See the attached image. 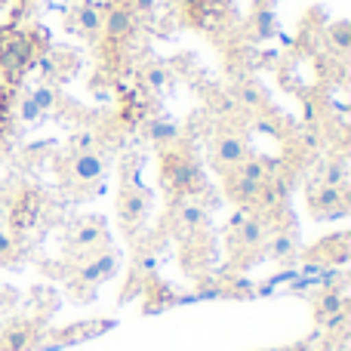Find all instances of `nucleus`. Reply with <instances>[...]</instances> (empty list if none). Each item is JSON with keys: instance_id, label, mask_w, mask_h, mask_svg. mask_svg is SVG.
Returning a JSON list of instances; mask_svg holds the SVG:
<instances>
[{"instance_id": "f257e3e1", "label": "nucleus", "mask_w": 351, "mask_h": 351, "mask_svg": "<svg viewBox=\"0 0 351 351\" xmlns=\"http://www.w3.org/2000/svg\"><path fill=\"white\" fill-rule=\"evenodd\" d=\"M164 179H167V185H170V191L188 194V191L197 188L200 170H197L194 160L185 158V154H170V158L164 160Z\"/></svg>"}, {"instance_id": "f03ea898", "label": "nucleus", "mask_w": 351, "mask_h": 351, "mask_svg": "<svg viewBox=\"0 0 351 351\" xmlns=\"http://www.w3.org/2000/svg\"><path fill=\"white\" fill-rule=\"evenodd\" d=\"M136 22H139V19H136L133 12H130V6H127V3H111L108 10H105V16H102L105 37H108L111 43L127 40V37L136 31Z\"/></svg>"}, {"instance_id": "7ed1b4c3", "label": "nucleus", "mask_w": 351, "mask_h": 351, "mask_svg": "<svg viewBox=\"0 0 351 351\" xmlns=\"http://www.w3.org/2000/svg\"><path fill=\"white\" fill-rule=\"evenodd\" d=\"M206 222V210L204 204L197 200V194L188 191V194H179V206H176V228L182 234H191V231L204 228Z\"/></svg>"}, {"instance_id": "20e7f679", "label": "nucleus", "mask_w": 351, "mask_h": 351, "mask_svg": "<svg viewBox=\"0 0 351 351\" xmlns=\"http://www.w3.org/2000/svg\"><path fill=\"white\" fill-rule=\"evenodd\" d=\"M114 271H117V256L114 253H99L90 265H84L77 271V280L80 284L96 287V284H102V280H108Z\"/></svg>"}, {"instance_id": "39448f33", "label": "nucleus", "mask_w": 351, "mask_h": 351, "mask_svg": "<svg viewBox=\"0 0 351 351\" xmlns=\"http://www.w3.org/2000/svg\"><path fill=\"white\" fill-rule=\"evenodd\" d=\"M105 241H108V234H105V225L99 222V216L86 219V222H80L77 228L71 231V243L77 250H96V247H102Z\"/></svg>"}, {"instance_id": "423d86ee", "label": "nucleus", "mask_w": 351, "mask_h": 351, "mask_svg": "<svg viewBox=\"0 0 351 351\" xmlns=\"http://www.w3.org/2000/svg\"><path fill=\"white\" fill-rule=\"evenodd\" d=\"M121 219L127 225V231H136L145 219V194L139 188H127L121 197Z\"/></svg>"}, {"instance_id": "0eeeda50", "label": "nucleus", "mask_w": 351, "mask_h": 351, "mask_svg": "<svg viewBox=\"0 0 351 351\" xmlns=\"http://www.w3.org/2000/svg\"><path fill=\"white\" fill-rule=\"evenodd\" d=\"M102 173H105V164H102V158H99L96 152H77V154H74L71 176L80 182V185H84V182L102 179Z\"/></svg>"}, {"instance_id": "6e6552de", "label": "nucleus", "mask_w": 351, "mask_h": 351, "mask_svg": "<svg viewBox=\"0 0 351 351\" xmlns=\"http://www.w3.org/2000/svg\"><path fill=\"white\" fill-rule=\"evenodd\" d=\"M37 216H40V204H37L34 194H22V200L10 206V222L16 231H28L37 222Z\"/></svg>"}, {"instance_id": "1a4fd4ad", "label": "nucleus", "mask_w": 351, "mask_h": 351, "mask_svg": "<svg viewBox=\"0 0 351 351\" xmlns=\"http://www.w3.org/2000/svg\"><path fill=\"white\" fill-rule=\"evenodd\" d=\"M265 241V219L259 213H250V219L234 231V243L243 250H256L259 243Z\"/></svg>"}, {"instance_id": "9d476101", "label": "nucleus", "mask_w": 351, "mask_h": 351, "mask_svg": "<svg viewBox=\"0 0 351 351\" xmlns=\"http://www.w3.org/2000/svg\"><path fill=\"white\" fill-rule=\"evenodd\" d=\"M111 324L108 321H90V324H74V327H68V330H62L59 336H56V342L53 346L56 348H62V346H71V342H84V339H93V336H99V333H105Z\"/></svg>"}, {"instance_id": "9b49d317", "label": "nucleus", "mask_w": 351, "mask_h": 351, "mask_svg": "<svg viewBox=\"0 0 351 351\" xmlns=\"http://www.w3.org/2000/svg\"><path fill=\"white\" fill-rule=\"evenodd\" d=\"M216 160L219 167H237L247 160V145L241 136H222L216 145Z\"/></svg>"}, {"instance_id": "f8f14e48", "label": "nucleus", "mask_w": 351, "mask_h": 351, "mask_svg": "<svg viewBox=\"0 0 351 351\" xmlns=\"http://www.w3.org/2000/svg\"><path fill=\"white\" fill-rule=\"evenodd\" d=\"M71 22H74V28H80L84 34H96V31H102V10H96V6H90V3H80V6H74Z\"/></svg>"}, {"instance_id": "ddd939ff", "label": "nucleus", "mask_w": 351, "mask_h": 351, "mask_svg": "<svg viewBox=\"0 0 351 351\" xmlns=\"http://www.w3.org/2000/svg\"><path fill=\"white\" fill-rule=\"evenodd\" d=\"M31 342H34V333H31V327L19 324V327L3 330V336H0V351H28Z\"/></svg>"}, {"instance_id": "4468645a", "label": "nucleus", "mask_w": 351, "mask_h": 351, "mask_svg": "<svg viewBox=\"0 0 351 351\" xmlns=\"http://www.w3.org/2000/svg\"><path fill=\"white\" fill-rule=\"evenodd\" d=\"M148 139H154L158 145H170V142L179 136V130H176V123L170 121V117H152L145 127Z\"/></svg>"}, {"instance_id": "2eb2a0df", "label": "nucleus", "mask_w": 351, "mask_h": 351, "mask_svg": "<svg viewBox=\"0 0 351 351\" xmlns=\"http://www.w3.org/2000/svg\"><path fill=\"white\" fill-rule=\"evenodd\" d=\"M348 308V299H346V290H327L317 302V317H330V315H339V311Z\"/></svg>"}, {"instance_id": "dca6fc26", "label": "nucleus", "mask_w": 351, "mask_h": 351, "mask_svg": "<svg viewBox=\"0 0 351 351\" xmlns=\"http://www.w3.org/2000/svg\"><path fill=\"white\" fill-rule=\"evenodd\" d=\"M293 253H296V237H293L290 231H278V234L268 241V256H271V259L284 262V259H290Z\"/></svg>"}, {"instance_id": "f3484780", "label": "nucleus", "mask_w": 351, "mask_h": 351, "mask_svg": "<svg viewBox=\"0 0 351 351\" xmlns=\"http://www.w3.org/2000/svg\"><path fill=\"white\" fill-rule=\"evenodd\" d=\"M253 31H256V37H271L274 31H278L271 6H259V10L253 12Z\"/></svg>"}, {"instance_id": "a211bd4d", "label": "nucleus", "mask_w": 351, "mask_h": 351, "mask_svg": "<svg viewBox=\"0 0 351 351\" xmlns=\"http://www.w3.org/2000/svg\"><path fill=\"white\" fill-rule=\"evenodd\" d=\"M142 86H145V93H164L167 90V80H170V71L160 65H152L148 71H142Z\"/></svg>"}, {"instance_id": "6ab92c4d", "label": "nucleus", "mask_w": 351, "mask_h": 351, "mask_svg": "<svg viewBox=\"0 0 351 351\" xmlns=\"http://www.w3.org/2000/svg\"><path fill=\"white\" fill-rule=\"evenodd\" d=\"M327 37L333 40V47L339 49V53H346V49L351 47V25L348 22H336L333 28L327 31Z\"/></svg>"}, {"instance_id": "aec40b11", "label": "nucleus", "mask_w": 351, "mask_h": 351, "mask_svg": "<svg viewBox=\"0 0 351 351\" xmlns=\"http://www.w3.org/2000/svg\"><path fill=\"white\" fill-rule=\"evenodd\" d=\"M96 142H99V136L93 133V130H80V133H74V139H71L74 154H77V152H93V148H96Z\"/></svg>"}, {"instance_id": "412c9836", "label": "nucleus", "mask_w": 351, "mask_h": 351, "mask_svg": "<svg viewBox=\"0 0 351 351\" xmlns=\"http://www.w3.org/2000/svg\"><path fill=\"white\" fill-rule=\"evenodd\" d=\"M31 102H34L37 108H40V114H47V111L56 105V93L49 90V86H40V90L31 93Z\"/></svg>"}, {"instance_id": "4be33fe9", "label": "nucleus", "mask_w": 351, "mask_h": 351, "mask_svg": "<svg viewBox=\"0 0 351 351\" xmlns=\"http://www.w3.org/2000/svg\"><path fill=\"white\" fill-rule=\"evenodd\" d=\"M299 145H302L305 152H317V145H321L317 130L315 127H302V130H299Z\"/></svg>"}, {"instance_id": "5701e85b", "label": "nucleus", "mask_w": 351, "mask_h": 351, "mask_svg": "<svg viewBox=\"0 0 351 351\" xmlns=\"http://www.w3.org/2000/svg\"><path fill=\"white\" fill-rule=\"evenodd\" d=\"M40 108H37L34 102H31V96L28 99H22V105H19V121H25V123H34V121H40Z\"/></svg>"}, {"instance_id": "b1692460", "label": "nucleus", "mask_w": 351, "mask_h": 351, "mask_svg": "<svg viewBox=\"0 0 351 351\" xmlns=\"http://www.w3.org/2000/svg\"><path fill=\"white\" fill-rule=\"evenodd\" d=\"M127 6H130V12L139 19V16H148V12L154 10V0H127Z\"/></svg>"}, {"instance_id": "393cba45", "label": "nucleus", "mask_w": 351, "mask_h": 351, "mask_svg": "<svg viewBox=\"0 0 351 351\" xmlns=\"http://www.w3.org/2000/svg\"><path fill=\"white\" fill-rule=\"evenodd\" d=\"M12 243H16V237H12V231L0 228V256H10V253H12Z\"/></svg>"}, {"instance_id": "a878e982", "label": "nucleus", "mask_w": 351, "mask_h": 351, "mask_svg": "<svg viewBox=\"0 0 351 351\" xmlns=\"http://www.w3.org/2000/svg\"><path fill=\"white\" fill-rule=\"evenodd\" d=\"M302 111H305V127H315V123H317V108H315V102H311V99H305V102H302Z\"/></svg>"}, {"instance_id": "bb28decb", "label": "nucleus", "mask_w": 351, "mask_h": 351, "mask_svg": "<svg viewBox=\"0 0 351 351\" xmlns=\"http://www.w3.org/2000/svg\"><path fill=\"white\" fill-rule=\"evenodd\" d=\"M241 99H243V105H259V93H256L253 86H243V90H241Z\"/></svg>"}, {"instance_id": "cd10ccee", "label": "nucleus", "mask_w": 351, "mask_h": 351, "mask_svg": "<svg viewBox=\"0 0 351 351\" xmlns=\"http://www.w3.org/2000/svg\"><path fill=\"white\" fill-rule=\"evenodd\" d=\"M6 222H10V204H6V200H0V228H3Z\"/></svg>"}, {"instance_id": "c85d7f7f", "label": "nucleus", "mask_w": 351, "mask_h": 351, "mask_svg": "<svg viewBox=\"0 0 351 351\" xmlns=\"http://www.w3.org/2000/svg\"><path fill=\"white\" fill-rule=\"evenodd\" d=\"M6 102H10V93H3V90H0V114H3V111H6Z\"/></svg>"}]
</instances>
